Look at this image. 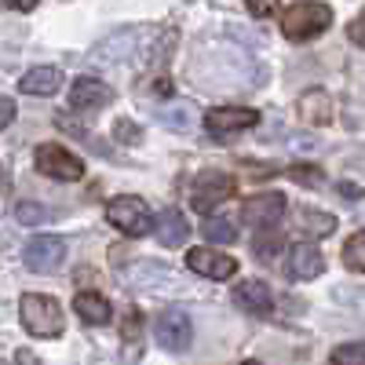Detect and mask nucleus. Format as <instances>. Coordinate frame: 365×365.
Segmentation results:
<instances>
[{"mask_svg": "<svg viewBox=\"0 0 365 365\" xmlns=\"http://www.w3.org/2000/svg\"><path fill=\"white\" fill-rule=\"evenodd\" d=\"M332 22V8L329 4H314V0H299L282 15V34L289 41H311L318 34H325Z\"/></svg>", "mask_w": 365, "mask_h": 365, "instance_id": "f257e3e1", "label": "nucleus"}, {"mask_svg": "<svg viewBox=\"0 0 365 365\" xmlns=\"http://www.w3.org/2000/svg\"><path fill=\"white\" fill-rule=\"evenodd\" d=\"M19 311H22V325L34 332V336H41V340H51V336L63 332V307H58V299H51V296L26 292L22 303H19Z\"/></svg>", "mask_w": 365, "mask_h": 365, "instance_id": "f03ea898", "label": "nucleus"}, {"mask_svg": "<svg viewBox=\"0 0 365 365\" xmlns=\"http://www.w3.org/2000/svg\"><path fill=\"white\" fill-rule=\"evenodd\" d=\"M150 41H154V34L150 29H120V34L106 37L103 44L91 48V63H99V66H117V63H128V58L139 55V48H150Z\"/></svg>", "mask_w": 365, "mask_h": 365, "instance_id": "7ed1b4c3", "label": "nucleus"}, {"mask_svg": "<svg viewBox=\"0 0 365 365\" xmlns=\"http://www.w3.org/2000/svg\"><path fill=\"white\" fill-rule=\"evenodd\" d=\"M34 165H37L41 175H48V179H63V182H73V179L84 175L81 158H73L66 146H55V143H41V146H37Z\"/></svg>", "mask_w": 365, "mask_h": 365, "instance_id": "20e7f679", "label": "nucleus"}, {"mask_svg": "<svg viewBox=\"0 0 365 365\" xmlns=\"http://www.w3.org/2000/svg\"><path fill=\"white\" fill-rule=\"evenodd\" d=\"M154 340H158L165 351H175V354L187 351V347L194 344V325H190L187 311H175V307L161 311L158 322H154Z\"/></svg>", "mask_w": 365, "mask_h": 365, "instance_id": "39448f33", "label": "nucleus"}, {"mask_svg": "<svg viewBox=\"0 0 365 365\" xmlns=\"http://www.w3.org/2000/svg\"><path fill=\"white\" fill-rule=\"evenodd\" d=\"M106 220H110L117 230L139 237V234H146V227H150V208H146L143 197L125 194V197H113V201L106 205Z\"/></svg>", "mask_w": 365, "mask_h": 365, "instance_id": "423d86ee", "label": "nucleus"}, {"mask_svg": "<svg viewBox=\"0 0 365 365\" xmlns=\"http://www.w3.org/2000/svg\"><path fill=\"white\" fill-rule=\"evenodd\" d=\"M230 194H234V175H223V172H201V175L194 179L190 201H194L197 212H212L216 205H223Z\"/></svg>", "mask_w": 365, "mask_h": 365, "instance_id": "0eeeda50", "label": "nucleus"}, {"mask_svg": "<svg viewBox=\"0 0 365 365\" xmlns=\"http://www.w3.org/2000/svg\"><path fill=\"white\" fill-rule=\"evenodd\" d=\"M66 259V241L63 237H51V234H41L26 245V267L37 270V274H55Z\"/></svg>", "mask_w": 365, "mask_h": 365, "instance_id": "6e6552de", "label": "nucleus"}, {"mask_svg": "<svg viewBox=\"0 0 365 365\" xmlns=\"http://www.w3.org/2000/svg\"><path fill=\"white\" fill-rule=\"evenodd\" d=\"M241 216H245V223L259 227V230H270L278 227L282 216H285V194L270 190V194H256L245 201V208H241Z\"/></svg>", "mask_w": 365, "mask_h": 365, "instance_id": "1a4fd4ad", "label": "nucleus"}, {"mask_svg": "<svg viewBox=\"0 0 365 365\" xmlns=\"http://www.w3.org/2000/svg\"><path fill=\"white\" fill-rule=\"evenodd\" d=\"M187 267L194 274H201V278H208V282H227V278H234L237 259H230V256H223V252L205 245V249H190L187 252Z\"/></svg>", "mask_w": 365, "mask_h": 365, "instance_id": "9d476101", "label": "nucleus"}, {"mask_svg": "<svg viewBox=\"0 0 365 365\" xmlns=\"http://www.w3.org/2000/svg\"><path fill=\"white\" fill-rule=\"evenodd\" d=\"M256 120H259V113L249 110V106H220V110L205 113V125H208L212 135H234V132H245V128L256 125Z\"/></svg>", "mask_w": 365, "mask_h": 365, "instance_id": "9b49d317", "label": "nucleus"}, {"mask_svg": "<svg viewBox=\"0 0 365 365\" xmlns=\"http://www.w3.org/2000/svg\"><path fill=\"white\" fill-rule=\"evenodd\" d=\"M325 259L318 252V245H311V241H299V245L289 249V259H285V274L292 282H314L322 274Z\"/></svg>", "mask_w": 365, "mask_h": 365, "instance_id": "f8f14e48", "label": "nucleus"}, {"mask_svg": "<svg viewBox=\"0 0 365 365\" xmlns=\"http://www.w3.org/2000/svg\"><path fill=\"white\" fill-rule=\"evenodd\" d=\"M113 103V88L99 77H77L70 88V106L73 110H103Z\"/></svg>", "mask_w": 365, "mask_h": 365, "instance_id": "ddd939ff", "label": "nucleus"}, {"mask_svg": "<svg viewBox=\"0 0 365 365\" xmlns=\"http://www.w3.org/2000/svg\"><path fill=\"white\" fill-rule=\"evenodd\" d=\"M234 303L241 311H249L252 318H267L270 307H274V296H270V289L259 278H249V282H241L234 289Z\"/></svg>", "mask_w": 365, "mask_h": 365, "instance_id": "4468645a", "label": "nucleus"}, {"mask_svg": "<svg viewBox=\"0 0 365 365\" xmlns=\"http://www.w3.org/2000/svg\"><path fill=\"white\" fill-rule=\"evenodd\" d=\"M154 234H158V241H161L165 249H175V245H182V241L190 237V223H187V216H182V212L161 208L158 220H154Z\"/></svg>", "mask_w": 365, "mask_h": 365, "instance_id": "2eb2a0df", "label": "nucleus"}, {"mask_svg": "<svg viewBox=\"0 0 365 365\" xmlns=\"http://www.w3.org/2000/svg\"><path fill=\"white\" fill-rule=\"evenodd\" d=\"M158 125L161 128H172V132H190V128H197V106L190 103V99H175V103H168V106H161L158 113Z\"/></svg>", "mask_w": 365, "mask_h": 365, "instance_id": "dca6fc26", "label": "nucleus"}, {"mask_svg": "<svg viewBox=\"0 0 365 365\" xmlns=\"http://www.w3.org/2000/svg\"><path fill=\"white\" fill-rule=\"evenodd\" d=\"M296 113L307 120V125H329L332 120V99L325 96L322 88H307L296 103Z\"/></svg>", "mask_w": 365, "mask_h": 365, "instance_id": "f3484780", "label": "nucleus"}, {"mask_svg": "<svg viewBox=\"0 0 365 365\" xmlns=\"http://www.w3.org/2000/svg\"><path fill=\"white\" fill-rule=\"evenodd\" d=\"M73 307H77V314H81L84 322H91V325H106V322L113 318L110 299H106V296H99V292H77Z\"/></svg>", "mask_w": 365, "mask_h": 365, "instance_id": "a211bd4d", "label": "nucleus"}, {"mask_svg": "<svg viewBox=\"0 0 365 365\" xmlns=\"http://www.w3.org/2000/svg\"><path fill=\"white\" fill-rule=\"evenodd\" d=\"M58 88H63V70L58 66H37L22 77V91H29V96H51Z\"/></svg>", "mask_w": 365, "mask_h": 365, "instance_id": "6ab92c4d", "label": "nucleus"}, {"mask_svg": "<svg viewBox=\"0 0 365 365\" xmlns=\"http://www.w3.org/2000/svg\"><path fill=\"white\" fill-rule=\"evenodd\" d=\"M296 227L311 237H329L336 230V216H329V212H314V208H299L296 212Z\"/></svg>", "mask_w": 365, "mask_h": 365, "instance_id": "aec40b11", "label": "nucleus"}, {"mask_svg": "<svg viewBox=\"0 0 365 365\" xmlns=\"http://www.w3.org/2000/svg\"><path fill=\"white\" fill-rule=\"evenodd\" d=\"M201 234H205V241H212V245H230V241L237 237V227L223 216H208L201 223Z\"/></svg>", "mask_w": 365, "mask_h": 365, "instance_id": "412c9836", "label": "nucleus"}, {"mask_svg": "<svg viewBox=\"0 0 365 365\" xmlns=\"http://www.w3.org/2000/svg\"><path fill=\"white\" fill-rule=\"evenodd\" d=\"M15 220H19L22 227H37V223H48V220H51V208H44V205H37V201H19V205H15Z\"/></svg>", "mask_w": 365, "mask_h": 365, "instance_id": "4be33fe9", "label": "nucleus"}, {"mask_svg": "<svg viewBox=\"0 0 365 365\" xmlns=\"http://www.w3.org/2000/svg\"><path fill=\"white\" fill-rule=\"evenodd\" d=\"M344 259H347L351 270H361V274H365V230L354 234L347 245H344Z\"/></svg>", "mask_w": 365, "mask_h": 365, "instance_id": "5701e85b", "label": "nucleus"}, {"mask_svg": "<svg viewBox=\"0 0 365 365\" xmlns=\"http://www.w3.org/2000/svg\"><path fill=\"white\" fill-rule=\"evenodd\" d=\"M332 365H365V344H340L332 351Z\"/></svg>", "mask_w": 365, "mask_h": 365, "instance_id": "b1692460", "label": "nucleus"}, {"mask_svg": "<svg viewBox=\"0 0 365 365\" xmlns=\"http://www.w3.org/2000/svg\"><path fill=\"white\" fill-rule=\"evenodd\" d=\"M292 179L299 182V187H322V182H325V172L314 168V165H292Z\"/></svg>", "mask_w": 365, "mask_h": 365, "instance_id": "393cba45", "label": "nucleus"}, {"mask_svg": "<svg viewBox=\"0 0 365 365\" xmlns=\"http://www.w3.org/2000/svg\"><path fill=\"white\" fill-rule=\"evenodd\" d=\"M245 4L256 19H270L274 11H278V0H245Z\"/></svg>", "mask_w": 365, "mask_h": 365, "instance_id": "a878e982", "label": "nucleus"}, {"mask_svg": "<svg viewBox=\"0 0 365 365\" xmlns=\"http://www.w3.org/2000/svg\"><path fill=\"white\" fill-rule=\"evenodd\" d=\"M347 37H351L358 48H365V11H361V15H358V19L347 26Z\"/></svg>", "mask_w": 365, "mask_h": 365, "instance_id": "bb28decb", "label": "nucleus"}, {"mask_svg": "<svg viewBox=\"0 0 365 365\" xmlns=\"http://www.w3.org/2000/svg\"><path fill=\"white\" fill-rule=\"evenodd\" d=\"M278 245H282L278 234H267V241H263V237L256 241V256H267V259H270L274 252H278Z\"/></svg>", "mask_w": 365, "mask_h": 365, "instance_id": "cd10ccee", "label": "nucleus"}, {"mask_svg": "<svg viewBox=\"0 0 365 365\" xmlns=\"http://www.w3.org/2000/svg\"><path fill=\"white\" fill-rule=\"evenodd\" d=\"M139 329H143V325H139V311L132 307V311H128V318H125V340H128V344L139 336Z\"/></svg>", "mask_w": 365, "mask_h": 365, "instance_id": "c85d7f7f", "label": "nucleus"}, {"mask_svg": "<svg viewBox=\"0 0 365 365\" xmlns=\"http://www.w3.org/2000/svg\"><path fill=\"white\" fill-rule=\"evenodd\" d=\"M117 135L125 139V143H135V139H139V128L132 125V120H125V117H120V120H117Z\"/></svg>", "mask_w": 365, "mask_h": 365, "instance_id": "c756f323", "label": "nucleus"}, {"mask_svg": "<svg viewBox=\"0 0 365 365\" xmlns=\"http://www.w3.org/2000/svg\"><path fill=\"white\" fill-rule=\"evenodd\" d=\"M11 365H41V361H37V354H34V351H19V354L11 358Z\"/></svg>", "mask_w": 365, "mask_h": 365, "instance_id": "7c9ffc66", "label": "nucleus"}, {"mask_svg": "<svg viewBox=\"0 0 365 365\" xmlns=\"http://www.w3.org/2000/svg\"><path fill=\"white\" fill-rule=\"evenodd\" d=\"M4 4L11 11H29V8H37V0H4Z\"/></svg>", "mask_w": 365, "mask_h": 365, "instance_id": "2f4dec72", "label": "nucleus"}, {"mask_svg": "<svg viewBox=\"0 0 365 365\" xmlns=\"http://www.w3.org/2000/svg\"><path fill=\"white\" fill-rule=\"evenodd\" d=\"M11 117H15V103L4 99V117H0V125H11Z\"/></svg>", "mask_w": 365, "mask_h": 365, "instance_id": "473e14b6", "label": "nucleus"}, {"mask_svg": "<svg viewBox=\"0 0 365 365\" xmlns=\"http://www.w3.org/2000/svg\"><path fill=\"white\" fill-rule=\"evenodd\" d=\"M340 194H344V197H361V187H351V182H344Z\"/></svg>", "mask_w": 365, "mask_h": 365, "instance_id": "72a5a7b5", "label": "nucleus"}, {"mask_svg": "<svg viewBox=\"0 0 365 365\" xmlns=\"http://www.w3.org/2000/svg\"><path fill=\"white\" fill-rule=\"evenodd\" d=\"M241 365H259V361H241Z\"/></svg>", "mask_w": 365, "mask_h": 365, "instance_id": "f704fd0d", "label": "nucleus"}]
</instances>
